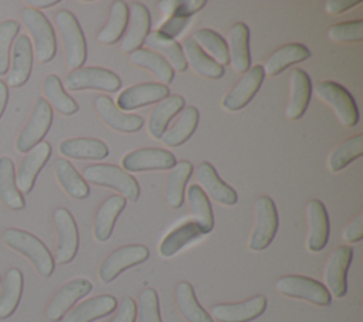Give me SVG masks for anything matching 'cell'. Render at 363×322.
Listing matches in <instances>:
<instances>
[{
  "label": "cell",
  "mask_w": 363,
  "mask_h": 322,
  "mask_svg": "<svg viewBox=\"0 0 363 322\" xmlns=\"http://www.w3.org/2000/svg\"><path fill=\"white\" fill-rule=\"evenodd\" d=\"M191 172H193V166L187 160L174 163V166L170 169V173H169L167 182H166L164 197H166V203L172 209H179L183 204L184 186H186Z\"/></svg>",
  "instance_id": "37"
},
{
  "label": "cell",
  "mask_w": 363,
  "mask_h": 322,
  "mask_svg": "<svg viewBox=\"0 0 363 322\" xmlns=\"http://www.w3.org/2000/svg\"><path fill=\"white\" fill-rule=\"evenodd\" d=\"M82 176L92 184L115 189L122 194L123 199L130 201H136L139 197L140 189L136 179L118 166L108 163L89 165L84 167Z\"/></svg>",
  "instance_id": "2"
},
{
  "label": "cell",
  "mask_w": 363,
  "mask_h": 322,
  "mask_svg": "<svg viewBox=\"0 0 363 322\" xmlns=\"http://www.w3.org/2000/svg\"><path fill=\"white\" fill-rule=\"evenodd\" d=\"M129 18V9L125 1H113L105 27L98 33L96 40L102 44H115L122 37Z\"/></svg>",
  "instance_id": "40"
},
{
  "label": "cell",
  "mask_w": 363,
  "mask_h": 322,
  "mask_svg": "<svg viewBox=\"0 0 363 322\" xmlns=\"http://www.w3.org/2000/svg\"><path fill=\"white\" fill-rule=\"evenodd\" d=\"M55 176L61 187L74 199H85L89 194V187L86 182L79 176L74 166L67 159H57L54 165Z\"/></svg>",
  "instance_id": "39"
},
{
  "label": "cell",
  "mask_w": 363,
  "mask_h": 322,
  "mask_svg": "<svg viewBox=\"0 0 363 322\" xmlns=\"http://www.w3.org/2000/svg\"><path fill=\"white\" fill-rule=\"evenodd\" d=\"M159 7H160V10L163 11L164 16L172 17L173 13H174V10H176V7H177V1H174V0H172V1H169V0L160 1V3H159Z\"/></svg>",
  "instance_id": "54"
},
{
  "label": "cell",
  "mask_w": 363,
  "mask_h": 322,
  "mask_svg": "<svg viewBox=\"0 0 363 322\" xmlns=\"http://www.w3.org/2000/svg\"><path fill=\"white\" fill-rule=\"evenodd\" d=\"M278 292L298 299H305L315 305L330 304V294L323 284L303 275H284L275 281Z\"/></svg>",
  "instance_id": "7"
},
{
  "label": "cell",
  "mask_w": 363,
  "mask_h": 322,
  "mask_svg": "<svg viewBox=\"0 0 363 322\" xmlns=\"http://www.w3.org/2000/svg\"><path fill=\"white\" fill-rule=\"evenodd\" d=\"M328 37L329 40L336 43H340V41L359 43L363 40V21L356 20V21L335 24L328 30Z\"/></svg>",
  "instance_id": "47"
},
{
  "label": "cell",
  "mask_w": 363,
  "mask_h": 322,
  "mask_svg": "<svg viewBox=\"0 0 363 322\" xmlns=\"http://www.w3.org/2000/svg\"><path fill=\"white\" fill-rule=\"evenodd\" d=\"M359 3H360L359 0H329L325 3V10L329 14H339L352 9Z\"/></svg>",
  "instance_id": "53"
},
{
  "label": "cell",
  "mask_w": 363,
  "mask_h": 322,
  "mask_svg": "<svg viewBox=\"0 0 363 322\" xmlns=\"http://www.w3.org/2000/svg\"><path fill=\"white\" fill-rule=\"evenodd\" d=\"M306 217H308V248L309 251H320L325 248L329 238V217L323 203L318 199H312L306 204Z\"/></svg>",
  "instance_id": "20"
},
{
  "label": "cell",
  "mask_w": 363,
  "mask_h": 322,
  "mask_svg": "<svg viewBox=\"0 0 363 322\" xmlns=\"http://www.w3.org/2000/svg\"><path fill=\"white\" fill-rule=\"evenodd\" d=\"M60 153L72 159H92L101 160L108 156V146L92 138H72L60 143Z\"/></svg>",
  "instance_id": "29"
},
{
  "label": "cell",
  "mask_w": 363,
  "mask_h": 322,
  "mask_svg": "<svg viewBox=\"0 0 363 322\" xmlns=\"http://www.w3.org/2000/svg\"><path fill=\"white\" fill-rule=\"evenodd\" d=\"M0 200L10 210L24 209V199L16 186L14 163L10 157H0Z\"/></svg>",
  "instance_id": "33"
},
{
  "label": "cell",
  "mask_w": 363,
  "mask_h": 322,
  "mask_svg": "<svg viewBox=\"0 0 363 322\" xmlns=\"http://www.w3.org/2000/svg\"><path fill=\"white\" fill-rule=\"evenodd\" d=\"M55 23L64 43L68 68L72 71L81 68L86 58V43L78 20L71 11L60 10L55 16Z\"/></svg>",
  "instance_id": "3"
},
{
  "label": "cell",
  "mask_w": 363,
  "mask_h": 322,
  "mask_svg": "<svg viewBox=\"0 0 363 322\" xmlns=\"http://www.w3.org/2000/svg\"><path fill=\"white\" fill-rule=\"evenodd\" d=\"M21 18L33 35L38 61L40 62L51 61L55 55L57 43H55L54 30L48 18L43 13H40L37 9H33V7H26L21 11Z\"/></svg>",
  "instance_id": "5"
},
{
  "label": "cell",
  "mask_w": 363,
  "mask_h": 322,
  "mask_svg": "<svg viewBox=\"0 0 363 322\" xmlns=\"http://www.w3.org/2000/svg\"><path fill=\"white\" fill-rule=\"evenodd\" d=\"M206 6L204 0H186V1H177V7L173 13V16L180 17H189L201 10Z\"/></svg>",
  "instance_id": "52"
},
{
  "label": "cell",
  "mask_w": 363,
  "mask_h": 322,
  "mask_svg": "<svg viewBox=\"0 0 363 322\" xmlns=\"http://www.w3.org/2000/svg\"><path fill=\"white\" fill-rule=\"evenodd\" d=\"M23 294V274L18 268H10L6 274L0 294V319L9 318L18 306Z\"/></svg>",
  "instance_id": "42"
},
{
  "label": "cell",
  "mask_w": 363,
  "mask_h": 322,
  "mask_svg": "<svg viewBox=\"0 0 363 322\" xmlns=\"http://www.w3.org/2000/svg\"><path fill=\"white\" fill-rule=\"evenodd\" d=\"M149 250L142 244H129L112 251L99 265V279L105 284L113 281L122 271L146 261Z\"/></svg>",
  "instance_id": "10"
},
{
  "label": "cell",
  "mask_w": 363,
  "mask_h": 322,
  "mask_svg": "<svg viewBox=\"0 0 363 322\" xmlns=\"http://www.w3.org/2000/svg\"><path fill=\"white\" fill-rule=\"evenodd\" d=\"M92 291V284L85 278H75L64 284L47 308V318L52 322L60 321L68 312V309L82 296Z\"/></svg>",
  "instance_id": "17"
},
{
  "label": "cell",
  "mask_w": 363,
  "mask_h": 322,
  "mask_svg": "<svg viewBox=\"0 0 363 322\" xmlns=\"http://www.w3.org/2000/svg\"><path fill=\"white\" fill-rule=\"evenodd\" d=\"M187 200L193 217V223L199 226V228L207 234L213 230L214 217L211 204L206 196V193L197 184H191L187 189Z\"/></svg>",
  "instance_id": "38"
},
{
  "label": "cell",
  "mask_w": 363,
  "mask_h": 322,
  "mask_svg": "<svg viewBox=\"0 0 363 322\" xmlns=\"http://www.w3.org/2000/svg\"><path fill=\"white\" fill-rule=\"evenodd\" d=\"M316 95L332 106L339 122L347 128H352L359 121V111L353 96L349 91L332 81H322L316 85Z\"/></svg>",
  "instance_id": "6"
},
{
  "label": "cell",
  "mask_w": 363,
  "mask_h": 322,
  "mask_svg": "<svg viewBox=\"0 0 363 322\" xmlns=\"http://www.w3.org/2000/svg\"><path fill=\"white\" fill-rule=\"evenodd\" d=\"M20 30V24L14 20H6L0 23V75H4L9 70L10 45Z\"/></svg>",
  "instance_id": "48"
},
{
  "label": "cell",
  "mask_w": 363,
  "mask_h": 322,
  "mask_svg": "<svg viewBox=\"0 0 363 322\" xmlns=\"http://www.w3.org/2000/svg\"><path fill=\"white\" fill-rule=\"evenodd\" d=\"M33 67V50L31 43L26 34H20L13 45L11 70L9 74L7 84L10 87H21L27 82Z\"/></svg>",
  "instance_id": "24"
},
{
  "label": "cell",
  "mask_w": 363,
  "mask_h": 322,
  "mask_svg": "<svg viewBox=\"0 0 363 322\" xmlns=\"http://www.w3.org/2000/svg\"><path fill=\"white\" fill-rule=\"evenodd\" d=\"M201 50H206L213 61L218 65H225L228 62V50L227 43L213 30L210 28H200L193 34L191 38Z\"/></svg>",
  "instance_id": "45"
},
{
  "label": "cell",
  "mask_w": 363,
  "mask_h": 322,
  "mask_svg": "<svg viewBox=\"0 0 363 322\" xmlns=\"http://www.w3.org/2000/svg\"><path fill=\"white\" fill-rule=\"evenodd\" d=\"M264 71L261 65H254L245 71L241 79L231 88V91L223 98L221 106L227 111L242 109L258 92L262 81Z\"/></svg>",
  "instance_id": "14"
},
{
  "label": "cell",
  "mask_w": 363,
  "mask_h": 322,
  "mask_svg": "<svg viewBox=\"0 0 363 322\" xmlns=\"http://www.w3.org/2000/svg\"><path fill=\"white\" fill-rule=\"evenodd\" d=\"M123 170L142 172V170H166L172 169L176 163L174 155L169 150L159 148H143L126 153L122 160Z\"/></svg>",
  "instance_id": "12"
},
{
  "label": "cell",
  "mask_w": 363,
  "mask_h": 322,
  "mask_svg": "<svg viewBox=\"0 0 363 322\" xmlns=\"http://www.w3.org/2000/svg\"><path fill=\"white\" fill-rule=\"evenodd\" d=\"M95 109L101 119L112 129L123 133L138 132L143 126V119L139 115L125 113L118 109L112 99L106 95H99L95 98Z\"/></svg>",
  "instance_id": "18"
},
{
  "label": "cell",
  "mask_w": 363,
  "mask_h": 322,
  "mask_svg": "<svg viewBox=\"0 0 363 322\" xmlns=\"http://www.w3.org/2000/svg\"><path fill=\"white\" fill-rule=\"evenodd\" d=\"M126 200L122 196H109L98 209L94 221V237L98 241H106L113 230L115 221L123 210Z\"/></svg>",
  "instance_id": "28"
},
{
  "label": "cell",
  "mask_w": 363,
  "mask_h": 322,
  "mask_svg": "<svg viewBox=\"0 0 363 322\" xmlns=\"http://www.w3.org/2000/svg\"><path fill=\"white\" fill-rule=\"evenodd\" d=\"M196 179L200 183V189L217 203L224 206H233L237 203L235 190L220 179L216 169L208 162H201L197 166Z\"/></svg>",
  "instance_id": "19"
},
{
  "label": "cell",
  "mask_w": 363,
  "mask_h": 322,
  "mask_svg": "<svg viewBox=\"0 0 363 322\" xmlns=\"http://www.w3.org/2000/svg\"><path fill=\"white\" fill-rule=\"evenodd\" d=\"M7 98H9V89L6 87V84L0 79V116L4 112V108L7 105Z\"/></svg>",
  "instance_id": "55"
},
{
  "label": "cell",
  "mask_w": 363,
  "mask_h": 322,
  "mask_svg": "<svg viewBox=\"0 0 363 322\" xmlns=\"http://www.w3.org/2000/svg\"><path fill=\"white\" fill-rule=\"evenodd\" d=\"M3 241L10 248L27 257L41 277L47 278L52 274L54 258L51 252L44 245V243L31 233L18 228H7L3 233Z\"/></svg>",
  "instance_id": "1"
},
{
  "label": "cell",
  "mask_w": 363,
  "mask_h": 322,
  "mask_svg": "<svg viewBox=\"0 0 363 322\" xmlns=\"http://www.w3.org/2000/svg\"><path fill=\"white\" fill-rule=\"evenodd\" d=\"M255 220L250 235L248 248L254 251L265 250L274 240L278 230V213L275 203L268 196H261L254 203Z\"/></svg>",
  "instance_id": "4"
},
{
  "label": "cell",
  "mask_w": 363,
  "mask_h": 322,
  "mask_svg": "<svg viewBox=\"0 0 363 322\" xmlns=\"http://www.w3.org/2000/svg\"><path fill=\"white\" fill-rule=\"evenodd\" d=\"M115 308L116 299L112 295H98L81 302L65 313L62 322H92L112 313Z\"/></svg>",
  "instance_id": "25"
},
{
  "label": "cell",
  "mask_w": 363,
  "mask_h": 322,
  "mask_svg": "<svg viewBox=\"0 0 363 322\" xmlns=\"http://www.w3.org/2000/svg\"><path fill=\"white\" fill-rule=\"evenodd\" d=\"M143 43L149 48L160 52L159 55L167 61V64L172 67V70L183 72L187 68L182 47L173 38H169V37L160 34L159 31H150L146 35Z\"/></svg>",
  "instance_id": "31"
},
{
  "label": "cell",
  "mask_w": 363,
  "mask_h": 322,
  "mask_svg": "<svg viewBox=\"0 0 363 322\" xmlns=\"http://www.w3.org/2000/svg\"><path fill=\"white\" fill-rule=\"evenodd\" d=\"M64 85L69 91L99 89L106 92H115L121 87V78L106 68L84 67L71 71L67 75Z\"/></svg>",
  "instance_id": "8"
},
{
  "label": "cell",
  "mask_w": 363,
  "mask_h": 322,
  "mask_svg": "<svg viewBox=\"0 0 363 322\" xmlns=\"http://www.w3.org/2000/svg\"><path fill=\"white\" fill-rule=\"evenodd\" d=\"M342 237L347 243H357L363 238V213L345 227Z\"/></svg>",
  "instance_id": "51"
},
{
  "label": "cell",
  "mask_w": 363,
  "mask_h": 322,
  "mask_svg": "<svg viewBox=\"0 0 363 322\" xmlns=\"http://www.w3.org/2000/svg\"><path fill=\"white\" fill-rule=\"evenodd\" d=\"M250 30L244 23H235L228 31V61L237 72L250 68Z\"/></svg>",
  "instance_id": "26"
},
{
  "label": "cell",
  "mask_w": 363,
  "mask_h": 322,
  "mask_svg": "<svg viewBox=\"0 0 363 322\" xmlns=\"http://www.w3.org/2000/svg\"><path fill=\"white\" fill-rule=\"evenodd\" d=\"M267 299L264 295H257L237 304H217L210 309L211 319L218 322H250L264 313Z\"/></svg>",
  "instance_id": "13"
},
{
  "label": "cell",
  "mask_w": 363,
  "mask_h": 322,
  "mask_svg": "<svg viewBox=\"0 0 363 322\" xmlns=\"http://www.w3.org/2000/svg\"><path fill=\"white\" fill-rule=\"evenodd\" d=\"M204 233L199 228L197 224L193 221H186L176 228H173L160 243L159 245V254L163 258L173 257L176 252H179L184 245L189 243L197 240L201 237Z\"/></svg>",
  "instance_id": "35"
},
{
  "label": "cell",
  "mask_w": 363,
  "mask_h": 322,
  "mask_svg": "<svg viewBox=\"0 0 363 322\" xmlns=\"http://www.w3.org/2000/svg\"><path fill=\"white\" fill-rule=\"evenodd\" d=\"M309 57H311V51L303 44H299V43L286 44V45L277 48L265 60L262 71H264V74L274 77V75H278L279 72H282L289 65L301 62Z\"/></svg>",
  "instance_id": "27"
},
{
  "label": "cell",
  "mask_w": 363,
  "mask_h": 322,
  "mask_svg": "<svg viewBox=\"0 0 363 322\" xmlns=\"http://www.w3.org/2000/svg\"><path fill=\"white\" fill-rule=\"evenodd\" d=\"M129 61L138 67L150 71L162 85L170 84L174 77V71L172 70V67L157 52L139 48L129 54Z\"/></svg>",
  "instance_id": "36"
},
{
  "label": "cell",
  "mask_w": 363,
  "mask_h": 322,
  "mask_svg": "<svg viewBox=\"0 0 363 322\" xmlns=\"http://www.w3.org/2000/svg\"><path fill=\"white\" fill-rule=\"evenodd\" d=\"M43 89H44V95L48 99V102L60 113L72 115L78 111V104L64 91V87L55 74H50L45 77Z\"/></svg>",
  "instance_id": "43"
},
{
  "label": "cell",
  "mask_w": 363,
  "mask_h": 322,
  "mask_svg": "<svg viewBox=\"0 0 363 322\" xmlns=\"http://www.w3.org/2000/svg\"><path fill=\"white\" fill-rule=\"evenodd\" d=\"M176 302L180 313L187 322H213L210 313H207L197 302L194 289L187 281H182L177 285Z\"/></svg>",
  "instance_id": "41"
},
{
  "label": "cell",
  "mask_w": 363,
  "mask_h": 322,
  "mask_svg": "<svg viewBox=\"0 0 363 322\" xmlns=\"http://www.w3.org/2000/svg\"><path fill=\"white\" fill-rule=\"evenodd\" d=\"M352 257H353V250L349 245H342V247H337L326 261V267H325V282L328 287L326 289L330 291L329 294H332L336 298L345 296L347 291L346 274L352 262Z\"/></svg>",
  "instance_id": "15"
},
{
  "label": "cell",
  "mask_w": 363,
  "mask_h": 322,
  "mask_svg": "<svg viewBox=\"0 0 363 322\" xmlns=\"http://www.w3.org/2000/svg\"><path fill=\"white\" fill-rule=\"evenodd\" d=\"M51 155V146L47 142H40L23 157L16 177V186L24 193L31 191L35 177Z\"/></svg>",
  "instance_id": "21"
},
{
  "label": "cell",
  "mask_w": 363,
  "mask_h": 322,
  "mask_svg": "<svg viewBox=\"0 0 363 322\" xmlns=\"http://www.w3.org/2000/svg\"><path fill=\"white\" fill-rule=\"evenodd\" d=\"M135 319H136V302L130 296H126L121 302L118 313L111 322H135Z\"/></svg>",
  "instance_id": "50"
},
{
  "label": "cell",
  "mask_w": 363,
  "mask_h": 322,
  "mask_svg": "<svg viewBox=\"0 0 363 322\" xmlns=\"http://www.w3.org/2000/svg\"><path fill=\"white\" fill-rule=\"evenodd\" d=\"M289 99L285 113L289 119L296 121L305 113L311 99L312 85L309 75L303 70L295 68L289 77Z\"/></svg>",
  "instance_id": "23"
},
{
  "label": "cell",
  "mask_w": 363,
  "mask_h": 322,
  "mask_svg": "<svg viewBox=\"0 0 363 322\" xmlns=\"http://www.w3.org/2000/svg\"><path fill=\"white\" fill-rule=\"evenodd\" d=\"M199 123V111L196 106H187L182 111L180 116L174 122L173 126L164 131L162 135V140L164 145L174 148L184 143L196 131Z\"/></svg>",
  "instance_id": "34"
},
{
  "label": "cell",
  "mask_w": 363,
  "mask_h": 322,
  "mask_svg": "<svg viewBox=\"0 0 363 322\" xmlns=\"http://www.w3.org/2000/svg\"><path fill=\"white\" fill-rule=\"evenodd\" d=\"M52 122V109L50 104L44 98H38L34 104L33 112L30 115L28 122L20 132L16 148L21 153L30 152L35 145L41 142V139L47 135Z\"/></svg>",
  "instance_id": "9"
},
{
  "label": "cell",
  "mask_w": 363,
  "mask_h": 322,
  "mask_svg": "<svg viewBox=\"0 0 363 322\" xmlns=\"http://www.w3.org/2000/svg\"><path fill=\"white\" fill-rule=\"evenodd\" d=\"M54 223L58 234V244L55 260L58 264H67L74 260L78 251V228L72 214L67 209H57L54 211Z\"/></svg>",
  "instance_id": "11"
},
{
  "label": "cell",
  "mask_w": 363,
  "mask_h": 322,
  "mask_svg": "<svg viewBox=\"0 0 363 322\" xmlns=\"http://www.w3.org/2000/svg\"><path fill=\"white\" fill-rule=\"evenodd\" d=\"M58 0H30L28 4L33 7H40V9H47L54 4H57Z\"/></svg>",
  "instance_id": "56"
},
{
  "label": "cell",
  "mask_w": 363,
  "mask_h": 322,
  "mask_svg": "<svg viewBox=\"0 0 363 322\" xmlns=\"http://www.w3.org/2000/svg\"><path fill=\"white\" fill-rule=\"evenodd\" d=\"M189 21V17H180V16H172V17H167L166 21L159 27V33L169 37V38H173L177 37L182 30L184 28V26L187 24Z\"/></svg>",
  "instance_id": "49"
},
{
  "label": "cell",
  "mask_w": 363,
  "mask_h": 322,
  "mask_svg": "<svg viewBox=\"0 0 363 322\" xmlns=\"http://www.w3.org/2000/svg\"><path fill=\"white\" fill-rule=\"evenodd\" d=\"M138 322H162L159 298L155 289L142 291L138 302Z\"/></svg>",
  "instance_id": "46"
},
{
  "label": "cell",
  "mask_w": 363,
  "mask_h": 322,
  "mask_svg": "<svg viewBox=\"0 0 363 322\" xmlns=\"http://www.w3.org/2000/svg\"><path fill=\"white\" fill-rule=\"evenodd\" d=\"M129 28L122 38L121 48L123 52L130 54L135 50H139L143 44L150 28V14L149 10L140 4L133 3L129 9Z\"/></svg>",
  "instance_id": "22"
},
{
  "label": "cell",
  "mask_w": 363,
  "mask_h": 322,
  "mask_svg": "<svg viewBox=\"0 0 363 322\" xmlns=\"http://www.w3.org/2000/svg\"><path fill=\"white\" fill-rule=\"evenodd\" d=\"M184 106V99L180 95H170L164 99H162L152 111L149 121H147V129L149 133L155 139H160L164 131L167 129L169 121Z\"/></svg>",
  "instance_id": "30"
},
{
  "label": "cell",
  "mask_w": 363,
  "mask_h": 322,
  "mask_svg": "<svg viewBox=\"0 0 363 322\" xmlns=\"http://www.w3.org/2000/svg\"><path fill=\"white\" fill-rule=\"evenodd\" d=\"M169 96V88L159 82H145L126 88L116 98L119 109L132 111L145 105L160 102Z\"/></svg>",
  "instance_id": "16"
},
{
  "label": "cell",
  "mask_w": 363,
  "mask_h": 322,
  "mask_svg": "<svg viewBox=\"0 0 363 322\" xmlns=\"http://www.w3.org/2000/svg\"><path fill=\"white\" fill-rule=\"evenodd\" d=\"M183 57L199 75L216 79L224 75V68L213 61L193 40H186L183 44Z\"/></svg>",
  "instance_id": "32"
},
{
  "label": "cell",
  "mask_w": 363,
  "mask_h": 322,
  "mask_svg": "<svg viewBox=\"0 0 363 322\" xmlns=\"http://www.w3.org/2000/svg\"><path fill=\"white\" fill-rule=\"evenodd\" d=\"M362 153H363V135L359 133L356 136H352L343 140L340 145H337L333 149V152L329 155V159H328V167L332 172L342 170L350 162L360 157Z\"/></svg>",
  "instance_id": "44"
}]
</instances>
